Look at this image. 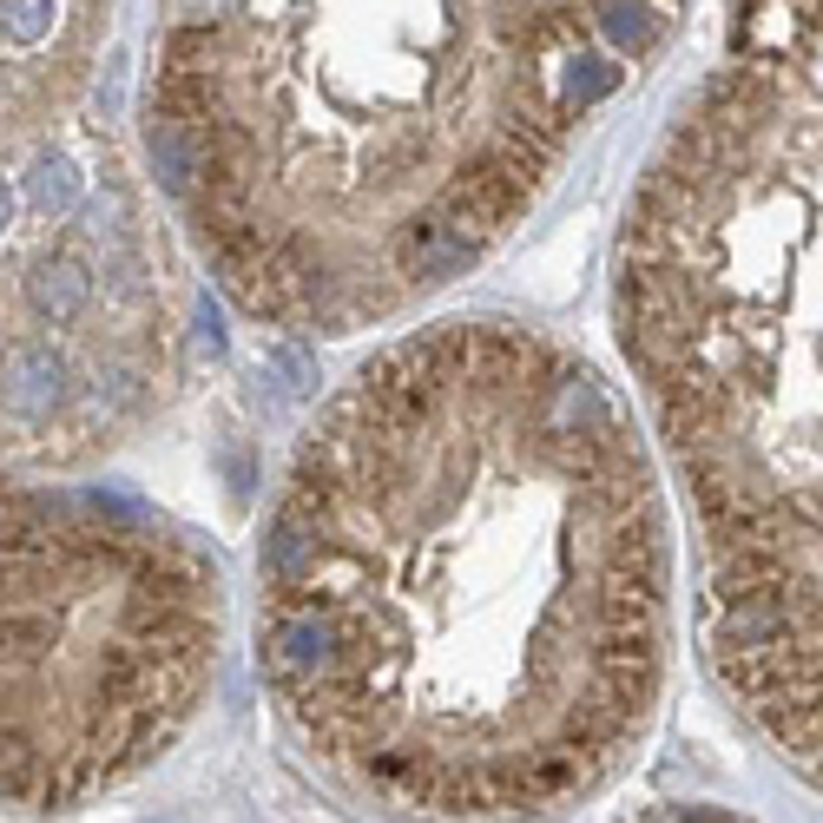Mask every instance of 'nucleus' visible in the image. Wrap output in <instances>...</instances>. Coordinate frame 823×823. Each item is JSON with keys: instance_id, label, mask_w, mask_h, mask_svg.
Returning a JSON list of instances; mask_svg holds the SVG:
<instances>
[{"instance_id": "1", "label": "nucleus", "mask_w": 823, "mask_h": 823, "mask_svg": "<svg viewBox=\"0 0 823 823\" xmlns=\"http://www.w3.org/2000/svg\"><path fill=\"white\" fill-rule=\"evenodd\" d=\"M666 626V501L626 402L508 316L369 356L264 521L277 712L422 823H527L600 791L659 712Z\"/></svg>"}, {"instance_id": "2", "label": "nucleus", "mask_w": 823, "mask_h": 823, "mask_svg": "<svg viewBox=\"0 0 823 823\" xmlns=\"http://www.w3.org/2000/svg\"><path fill=\"white\" fill-rule=\"evenodd\" d=\"M620 73L600 7H218L158 33L145 138L237 310L349 336L468 277Z\"/></svg>"}, {"instance_id": "3", "label": "nucleus", "mask_w": 823, "mask_h": 823, "mask_svg": "<svg viewBox=\"0 0 823 823\" xmlns=\"http://www.w3.org/2000/svg\"><path fill=\"white\" fill-rule=\"evenodd\" d=\"M620 343L699 514V626L823 791V7H745L620 237Z\"/></svg>"}, {"instance_id": "4", "label": "nucleus", "mask_w": 823, "mask_h": 823, "mask_svg": "<svg viewBox=\"0 0 823 823\" xmlns=\"http://www.w3.org/2000/svg\"><path fill=\"white\" fill-rule=\"evenodd\" d=\"M626 823H752V818H732V811H712V804H653Z\"/></svg>"}]
</instances>
